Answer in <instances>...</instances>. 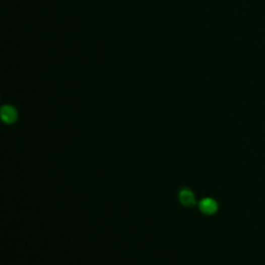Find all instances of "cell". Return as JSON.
I'll return each mask as SVG.
<instances>
[{
    "instance_id": "obj_1",
    "label": "cell",
    "mask_w": 265,
    "mask_h": 265,
    "mask_svg": "<svg viewBox=\"0 0 265 265\" xmlns=\"http://www.w3.org/2000/svg\"><path fill=\"white\" fill-rule=\"evenodd\" d=\"M218 202L212 198H205L200 202V210L206 215H214L215 212L218 211Z\"/></svg>"
},
{
    "instance_id": "obj_2",
    "label": "cell",
    "mask_w": 265,
    "mask_h": 265,
    "mask_svg": "<svg viewBox=\"0 0 265 265\" xmlns=\"http://www.w3.org/2000/svg\"><path fill=\"white\" fill-rule=\"evenodd\" d=\"M2 119L3 122H6L7 124H12L17 120V111L13 106L11 105H4L2 109Z\"/></svg>"
},
{
    "instance_id": "obj_3",
    "label": "cell",
    "mask_w": 265,
    "mask_h": 265,
    "mask_svg": "<svg viewBox=\"0 0 265 265\" xmlns=\"http://www.w3.org/2000/svg\"><path fill=\"white\" fill-rule=\"evenodd\" d=\"M179 201L181 202L182 206L185 207H193L195 205V197H194V193L190 189H182L179 193Z\"/></svg>"
}]
</instances>
